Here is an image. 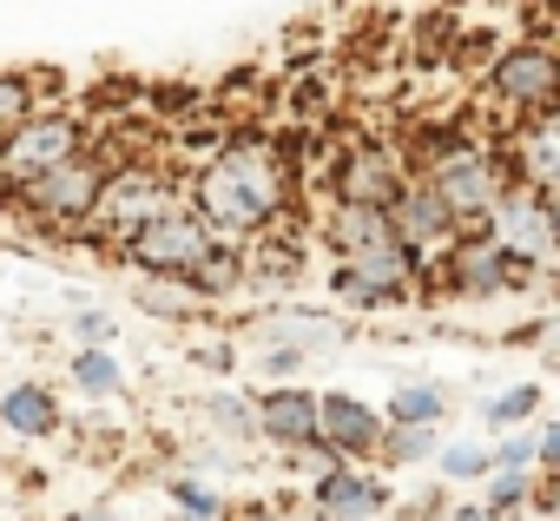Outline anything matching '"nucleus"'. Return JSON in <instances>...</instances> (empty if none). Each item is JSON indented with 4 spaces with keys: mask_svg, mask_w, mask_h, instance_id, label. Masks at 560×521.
<instances>
[{
    "mask_svg": "<svg viewBox=\"0 0 560 521\" xmlns=\"http://www.w3.org/2000/svg\"><path fill=\"white\" fill-rule=\"evenodd\" d=\"M198 205L205 218L231 224V231H257L277 218V205H284V192H277V172L257 146H231L205 178H198Z\"/></svg>",
    "mask_w": 560,
    "mask_h": 521,
    "instance_id": "nucleus-1",
    "label": "nucleus"
},
{
    "mask_svg": "<svg viewBox=\"0 0 560 521\" xmlns=\"http://www.w3.org/2000/svg\"><path fill=\"white\" fill-rule=\"evenodd\" d=\"M211 224L191 218V211H152L145 224L126 231V257L145 271H172V278H191L205 257H211Z\"/></svg>",
    "mask_w": 560,
    "mask_h": 521,
    "instance_id": "nucleus-2",
    "label": "nucleus"
},
{
    "mask_svg": "<svg viewBox=\"0 0 560 521\" xmlns=\"http://www.w3.org/2000/svg\"><path fill=\"white\" fill-rule=\"evenodd\" d=\"M429 192L442 198V211H448L455 224H481V218L514 192V165H501V159H488V152H455V159L435 165Z\"/></svg>",
    "mask_w": 560,
    "mask_h": 521,
    "instance_id": "nucleus-3",
    "label": "nucleus"
},
{
    "mask_svg": "<svg viewBox=\"0 0 560 521\" xmlns=\"http://www.w3.org/2000/svg\"><path fill=\"white\" fill-rule=\"evenodd\" d=\"M416 257L422 251H409V244H376V251H363V257H343L337 265V298H350V304H396L402 291H409V278H416Z\"/></svg>",
    "mask_w": 560,
    "mask_h": 521,
    "instance_id": "nucleus-4",
    "label": "nucleus"
},
{
    "mask_svg": "<svg viewBox=\"0 0 560 521\" xmlns=\"http://www.w3.org/2000/svg\"><path fill=\"white\" fill-rule=\"evenodd\" d=\"M488 218H494V244L508 257H521V265H547L553 257V205H547V192H508Z\"/></svg>",
    "mask_w": 560,
    "mask_h": 521,
    "instance_id": "nucleus-5",
    "label": "nucleus"
},
{
    "mask_svg": "<svg viewBox=\"0 0 560 521\" xmlns=\"http://www.w3.org/2000/svg\"><path fill=\"white\" fill-rule=\"evenodd\" d=\"M73 152H80V126H73V119H60V113H47V119H21L14 139H0V172L34 178V172L73 159Z\"/></svg>",
    "mask_w": 560,
    "mask_h": 521,
    "instance_id": "nucleus-6",
    "label": "nucleus"
},
{
    "mask_svg": "<svg viewBox=\"0 0 560 521\" xmlns=\"http://www.w3.org/2000/svg\"><path fill=\"white\" fill-rule=\"evenodd\" d=\"M494 93L508 106H527V113H553V93H560V60L547 47H508L494 60Z\"/></svg>",
    "mask_w": 560,
    "mask_h": 521,
    "instance_id": "nucleus-7",
    "label": "nucleus"
},
{
    "mask_svg": "<svg viewBox=\"0 0 560 521\" xmlns=\"http://www.w3.org/2000/svg\"><path fill=\"white\" fill-rule=\"evenodd\" d=\"M100 185H106V172H100V159H86V152H73V159H60V165H47V172H34V178H21V198L34 205V211H93V198H100Z\"/></svg>",
    "mask_w": 560,
    "mask_h": 521,
    "instance_id": "nucleus-8",
    "label": "nucleus"
},
{
    "mask_svg": "<svg viewBox=\"0 0 560 521\" xmlns=\"http://www.w3.org/2000/svg\"><path fill=\"white\" fill-rule=\"evenodd\" d=\"M159 198H165V178L159 172H145V165H132V172H113L106 185H100V198H93V211L106 218V224H145L152 211H159Z\"/></svg>",
    "mask_w": 560,
    "mask_h": 521,
    "instance_id": "nucleus-9",
    "label": "nucleus"
},
{
    "mask_svg": "<svg viewBox=\"0 0 560 521\" xmlns=\"http://www.w3.org/2000/svg\"><path fill=\"white\" fill-rule=\"evenodd\" d=\"M317 436L337 449V455H363L383 442V416L357 396H317Z\"/></svg>",
    "mask_w": 560,
    "mask_h": 521,
    "instance_id": "nucleus-10",
    "label": "nucleus"
},
{
    "mask_svg": "<svg viewBox=\"0 0 560 521\" xmlns=\"http://www.w3.org/2000/svg\"><path fill=\"white\" fill-rule=\"evenodd\" d=\"M389 231H396V244H435V238H448L455 231V218L442 211V198L429 192V185H402L396 198H389Z\"/></svg>",
    "mask_w": 560,
    "mask_h": 521,
    "instance_id": "nucleus-11",
    "label": "nucleus"
},
{
    "mask_svg": "<svg viewBox=\"0 0 560 521\" xmlns=\"http://www.w3.org/2000/svg\"><path fill=\"white\" fill-rule=\"evenodd\" d=\"M383 501H389V488H383V482H370V475H357L350 462H337V468L317 482V508H324L330 521H363V514H383Z\"/></svg>",
    "mask_w": 560,
    "mask_h": 521,
    "instance_id": "nucleus-12",
    "label": "nucleus"
},
{
    "mask_svg": "<svg viewBox=\"0 0 560 521\" xmlns=\"http://www.w3.org/2000/svg\"><path fill=\"white\" fill-rule=\"evenodd\" d=\"M534 265H521V257H508L501 244H462L455 251V265H448V278L462 285V291H508V285H521Z\"/></svg>",
    "mask_w": 560,
    "mask_h": 521,
    "instance_id": "nucleus-13",
    "label": "nucleus"
},
{
    "mask_svg": "<svg viewBox=\"0 0 560 521\" xmlns=\"http://www.w3.org/2000/svg\"><path fill=\"white\" fill-rule=\"evenodd\" d=\"M257 429H264L270 442H284V449L317 442V396H304V390H277V396H264V403H257Z\"/></svg>",
    "mask_w": 560,
    "mask_h": 521,
    "instance_id": "nucleus-14",
    "label": "nucleus"
},
{
    "mask_svg": "<svg viewBox=\"0 0 560 521\" xmlns=\"http://www.w3.org/2000/svg\"><path fill=\"white\" fill-rule=\"evenodd\" d=\"M402 185H409V178H402V165H396L389 152H357L350 172H343V205H376V211H389V198H396Z\"/></svg>",
    "mask_w": 560,
    "mask_h": 521,
    "instance_id": "nucleus-15",
    "label": "nucleus"
},
{
    "mask_svg": "<svg viewBox=\"0 0 560 521\" xmlns=\"http://www.w3.org/2000/svg\"><path fill=\"white\" fill-rule=\"evenodd\" d=\"M330 244H337L343 257H363V251H376V244H396L389 211H376V205H337V211H330Z\"/></svg>",
    "mask_w": 560,
    "mask_h": 521,
    "instance_id": "nucleus-16",
    "label": "nucleus"
},
{
    "mask_svg": "<svg viewBox=\"0 0 560 521\" xmlns=\"http://www.w3.org/2000/svg\"><path fill=\"white\" fill-rule=\"evenodd\" d=\"M0 422H8L14 436H54L60 409H54V396L40 383H21V390H8V403H0Z\"/></svg>",
    "mask_w": 560,
    "mask_h": 521,
    "instance_id": "nucleus-17",
    "label": "nucleus"
},
{
    "mask_svg": "<svg viewBox=\"0 0 560 521\" xmlns=\"http://www.w3.org/2000/svg\"><path fill=\"white\" fill-rule=\"evenodd\" d=\"M389 416H396V429H435V422H442V390H429V383L396 390Z\"/></svg>",
    "mask_w": 560,
    "mask_h": 521,
    "instance_id": "nucleus-18",
    "label": "nucleus"
},
{
    "mask_svg": "<svg viewBox=\"0 0 560 521\" xmlns=\"http://www.w3.org/2000/svg\"><path fill=\"white\" fill-rule=\"evenodd\" d=\"M521 146H527V152H521V159H527V192H547V185H553V132H547V119H540Z\"/></svg>",
    "mask_w": 560,
    "mask_h": 521,
    "instance_id": "nucleus-19",
    "label": "nucleus"
},
{
    "mask_svg": "<svg viewBox=\"0 0 560 521\" xmlns=\"http://www.w3.org/2000/svg\"><path fill=\"white\" fill-rule=\"evenodd\" d=\"M73 383H80L86 396H113V390H119V363H113L106 350H86V357H73Z\"/></svg>",
    "mask_w": 560,
    "mask_h": 521,
    "instance_id": "nucleus-20",
    "label": "nucleus"
},
{
    "mask_svg": "<svg viewBox=\"0 0 560 521\" xmlns=\"http://www.w3.org/2000/svg\"><path fill=\"white\" fill-rule=\"evenodd\" d=\"M139 304L159 311V317H185V311H198V291H191V285H145Z\"/></svg>",
    "mask_w": 560,
    "mask_h": 521,
    "instance_id": "nucleus-21",
    "label": "nucleus"
},
{
    "mask_svg": "<svg viewBox=\"0 0 560 521\" xmlns=\"http://www.w3.org/2000/svg\"><path fill=\"white\" fill-rule=\"evenodd\" d=\"M534 403H540V390H534V383H514L508 396H494V403L481 409V422H494V429H508V422H521V416H527Z\"/></svg>",
    "mask_w": 560,
    "mask_h": 521,
    "instance_id": "nucleus-22",
    "label": "nucleus"
},
{
    "mask_svg": "<svg viewBox=\"0 0 560 521\" xmlns=\"http://www.w3.org/2000/svg\"><path fill=\"white\" fill-rule=\"evenodd\" d=\"M211 422H218L224 436H257V403H244V396H218V403H211Z\"/></svg>",
    "mask_w": 560,
    "mask_h": 521,
    "instance_id": "nucleus-23",
    "label": "nucleus"
},
{
    "mask_svg": "<svg viewBox=\"0 0 560 521\" xmlns=\"http://www.w3.org/2000/svg\"><path fill=\"white\" fill-rule=\"evenodd\" d=\"M442 475H455V482H468V475H488V455H481L475 442H455V449H442Z\"/></svg>",
    "mask_w": 560,
    "mask_h": 521,
    "instance_id": "nucleus-24",
    "label": "nucleus"
},
{
    "mask_svg": "<svg viewBox=\"0 0 560 521\" xmlns=\"http://www.w3.org/2000/svg\"><path fill=\"white\" fill-rule=\"evenodd\" d=\"M435 449V429H396L389 436V462H422Z\"/></svg>",
    "mask_w": 560,
    "mask_h": 521,
    "instance_id": "nucleus-25",
    "label": "nucleus"
},
{
    "mask_svg": "<svg viewBox=\"0 0 560 521\" xmlns=\"http://www.w3.org/2000/svg\"><path fill=\"white\" fill-rule=\"evenodd\" d=\"M172 495H178L185 521H218V495H211V488H198V482H178Z\"/></svg>",
    "mask_w": 560,
    "mask_h": 521,
    "instance_id": "nucleus-26",
    "label": "nucleus"
},
{
    "mask_svg": "<svg viewBox=\"0 0 560 521\" xmlns=\"http://www.w3.org/2000/svg\"><path fill=\"white\" fill-rule=\"evenodd\" d=\"M521 495H527V475H514V468H501V475L488 482V508H481V514H494V508H514Z\"/></svg>",
    "mask_w": 560,
    "mask_h": 521,
    "instance_id": "nucleus-27",
    "label": "nucleus"
},
{
    "mask_svg": "<svg viewBox=\"0 0 560 521\" xmlns=\"http://www.w3.org/2000/svg\"><path fill=\"white\" fill-rule=\"evenodd\" d=\"M14 119H27V80L0 73V126H14Z\"/></svg>",
    "mask_w": 560,
    "mask_h": 521,
    "instance_id": "nucleus-28",
    "label": "nucleus"
},
{
    "mask_svg": "<svg viewBox=\"0 0 560 521\" xmlns=\"http://www.w3.org/2000/svg\"><path fill=\"white\" fill-rule=\"evenodd\" d=\"M488 462H501V468H514V475H527V462H534V436H514L501 455H488Z\"/></svg>",
    "mask_w": 560,
    "mask_h": 521,
    "instance_id": "nucleus-29",
    "label": "nucleus"
},
{
    "mask_svg": "<svg viewBox=\"0 0 560 521\" xmlns=\"http://www.w3.org/2000/svg\"><path fill=\"white\" fill-rule=\"evenodd\" d=\"M73 521H119V514H106V508H93V514H73Z\"/></svg>",
    "mask_w": 560,
    "mask_h": 521,
    "instance_id": "nucleus-30",
    "label": "nucleus"
}]
</instances>
